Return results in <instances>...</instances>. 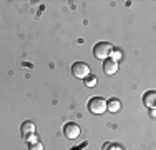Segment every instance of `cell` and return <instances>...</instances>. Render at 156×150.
<instances>
[{"instance_id":"cell-1","label":"cell","mask_w":156,"mask_h":150,"mask_svg":"<svg viewBox=\"0 0 156 150\" xmlns=\"http://www.w3.org/2000/svg\"><path fill=\"white\" fill-rule=\"evenodd\" d=\"M111 50H113V47L108 42H98L93 47V55L100 60H106V58H110Z\"/></svg>"},{"instance_id":"cell-2","label":"cell","mask_w":156,"mask_h":150,"mask_svg":"<svg viewBox=\"0 0 156 150\" xmlns=\"http://www.w3.org/2000/svg\"><path fill=\"white\" fill-rule=\"evenodd\" d=\"M88 110L91 112V114H103V112H106V100L103 99V97H93V99H90V102H88Z\"/></svg>"},{"instance_id":"cell-3","label":"cell","mask_w":156,"mask_h":150,"mask_svg":"<svg viewBox=\"0 0 156 150\" xmlns=\"http://www.w3.org/2000/svg\"><path fill=\"white\" fill-rule=\"evenodd\" d=\"M72 73H73V77H76V78H85V77L90 75V67L85 62H75L72 65Z\"/></svg>"},{"instance_id":"cell-4","label":"cell","mask_w":156,"mask_h":150,"mask_svg":"<svg viewBox=\"0 0 156 150\" xmlns=\"http://www.w3.org/2000/svg\"><path fill=\"white\" fill-rule=\"evenodd\" d=\"M80 125L75 122H68L63 125V135H65L66 138H70V140H73V138H78L80 137Z\"/></svg>"},{"instance_id":"cell-5","label":"cell","mask_w":156,"mask_h":150,"mask_svg":"<svg viewBox=\"0 0 156 150\" xmlns=\"http://www.w3.org/2000/svg\"><path fill=\"white\" fill-rule=\"evenodd\" d=\"M116 70H118V62H115L111 58H106L105 63H103V72L106 75H113V73H116Z\"/></svg>"},{"instance_id":"cell-6","label":"cell","mask_w":156,"mask_h":150,"mask_svg":"<svg viewBox=\"0 0 156 150\" xmlns=\"http://www.w3.org/2000/svg\"><path fill=\"white\" fill-rule=\"evenodd\" d=\"M20 133L23 135V137H28V135L35 133V123H33L32 120H25L20 127Z\"/></svg>"},{"instance_id":"cell-7","label":"cell","mask_w":156,"mask_h":150,"mask_svg":"<svg viewBox=\"0 0 156 150\" xmlns=\"http://www.w3.org/2000/svg\"><path fill=\"white\" fill-rule=\"evenodd\" d=\"M154 102H156V92H154V90H150V92H146L143 95V103L146 105V107L153 108L154 107Z\"/></svg>"},{"instance_id":"cell-8","label":"cell","mask_w":156,"mask_h":150,"mask_svg":"<svg viewBox=\"0 0 156 150\" xmlns=\"http://www.w3.org/2000/svg\"><path fill=\"white\" fill-rule=\"evenodd\" d=\"M106 110L111 112V114H116V112L121 110V102L118 99H110L106 102Z\"/></svg>"},{"instance_id":"cell-9","label":"cell","mask_w":156,"mask_h":150,"mask_svg":"<svg viewBox=\"0 0 156 150\" xmlns=\"http://www.w3.org/2000/svg\"><path fill=\"white\" fill-rule=\"evenodd\" d=\"M83 80H85V85H87V87H95L96 82H98V80H96V77H95V75H91V73L88 75V77H85Z\"/></svg>"},{"instance_id":"cell-10","label":"cell","mask_w":156,"mask_h":150,"mask_svg":"<svg viewBox=\"0 0 156 150\" xmlns=\"http://www.w3.org/2000/svg\"><path fill=\"white\" fill-rule=\"evenodd\" d=\"M110 58H111V60H115V62H118V60L121 58V52H120V50H111Z\"/></svg>"},{"instance_id":"cell-11","label":"cell","mask_w":156,"mask_h":150,"mask_svg":"<svg viewBox=\"0 0 156 150\" xmlns=\"http://www.w3.org/2000/svg\"><path fill=\"white\" fill-rule=\"evenodd\" d=\"M28 147H30V150H43V145L40 144V142H35V144H28Z\"/></svg>"},{"instance_id":"cell-12","label":"cell","mask_w":156,"mask_h":150,"mask_svg":"<svg viewBox=\"0 0 156 150\" xmlns=\"http://www.w3.org/2000/svg\"><path fill=\"white\" fill-rule=\"evenodd\" d=\"M25 140H27L28 144H35V142H38V138H37L35 133H32V135H28V137H25Z\"/></svg>"},{"instance_id":"cell-13","label":"cell","mask_w":156,"mask_h":150,"mask_svg":"<svg viewBox=\"0 0 156 150\" xmlns=\"http://www.w3.org/2000/svg\"><path fill=\"white\" fill-rule=\"evenodd\" d=\"M110 148H111V150H123L120 145H110Z\"/></svg>"}]
</instances>
